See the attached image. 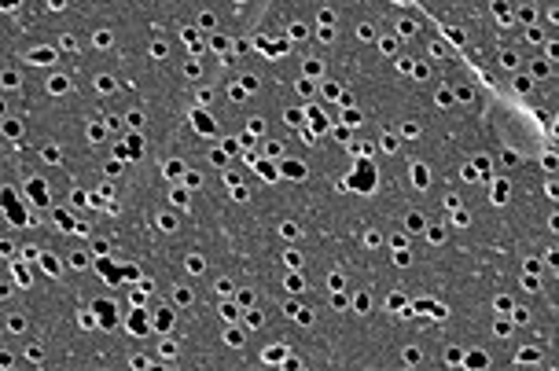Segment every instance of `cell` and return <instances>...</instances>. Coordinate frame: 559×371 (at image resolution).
<instances>
[{
  "mask_svg": "<svg viewBox=\"0 0 559 371\" xmlns=\"http://www.w3.org/2000/svg\"><path fill=\"white\" fill-rule=\"evenodd\" d=\"M548 55H552V59H559V41H548Z\"/></svg>",
  "mask_w": 559,
  "mask_h": 371,
  "instance_id": "6da1fadb",
  "label": "cell"
}]
</instances>
